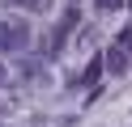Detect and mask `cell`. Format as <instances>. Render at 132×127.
Masks as SVG:
<instances>
[{
	"label": "cell",
	"mask_w": 132,
	"mask_h": 127,
	"mask_svg": "<svg viewBox=\"0 0 132 127\" xmlns=\"http://www.w3.org/2000/svg\"><path fill=\"white\" fill-rule=\"evenodd\" d=\"M30 47V25L21 17H0V51H26Z\"/></svg>",
	"instance_id": "6da1fadb"
},
{
	"label": "cell",
	"mask_w": 132,
	"mask_h": 127,
	"mask_svg": "<svg viewBox=\"0 0 132 127\" xmlns=\"http://www.w3.org/2000/svg\"><path fill=\"white\" fill-rule=\"evenodd\" d=\"M77 25V8H68L64 13V21L51 30V42H47V55H55V51H64V38H68V30Z\"/></svg>",
	"instance_id": "7a4b0ae2"
},
{
	"label": "cell",
	"mask_w": 132,
	"mask_h": 127,
	"mask_svg": "<svg viewBox=\"0 0 132 127\" xmlns=\"http://www.w3.org/2000/svg\"><path fill=\"white\" fill-rule=\"evenodd\" d=\"M102 68H106L111 76H123V72L132 68V59H128V51H123V47H106V55H102Z\"/></svg>",
	"instance_id": "3957f363"
},
{
	"label": "cell",
	"mask_w": 132,
	"mask_h": 127,
	"mask_svg": "<svg viewBox=\"0 0 132 127\" xmlns=\"http://www.w3.org/2000/svg\"><path fill=\"white\" fill-rule=\"evenodd\" d=\"M98 76H102V55L89 59V68H85V85H98Z\"/></svg>",
	"instance_id": "277c9868"
},
{
	"label": "cell",
	"mask_w": 132,
	"mask_h": 127,
	"mask_svg": "<svg viewBox=\"0 0 132 127\" xmlns=\"http://www.w3.org/2000/svg\"><path fill=\"white\" fill-rule=\"evenodd\" d=\"M94 4H98V8H102V13H115V8H119V4H123V0H94Z\"/></svg>",
	"instance_id": "5b68a950"
},
{
	"label": "cell",
	"mask_w": 132,
	"mask_h": 127,
	"mask_svg": "<svg viewBox=\"0 0 132 127\" xmlns=\"http://www.w3.org/2000/svg\"><path fill=\"white\" fill-rule=\"evenodd\" d=\"M119 47L128 51V59H132V30H123V34H119Z\"/></svg>",
	"instance_id": "8992f818"
},
{
	"label": "cell",
	"mask_w": 132,
	"mask_h": 127,
	"mask_svg": "<svg viewBox=\"0 0 132 127\" xmlns=\"http://www.w3.org/2000/svg\"><path fill=\"white\" fill-rule=\"evenodd\" d=\"M4 4H17V8H38L43 0H4Z\"/></svg>",
	"instance_id": "52a82bcc"
},
{
	"label": "cell",
	"mask_w": 132,
	"mask_h": 127,
	"mask_svg": "<svg viewBox=\"0 0 132 127\" xmlns=\"http://www.w3.org/2000/svg\"><path fill=\"white\" fill-rule=\"evenodd\" d=\"M0 85H4V64H0Z\"/></svg>",
	"instance_id": "ba28073f"
}]
</instances>
